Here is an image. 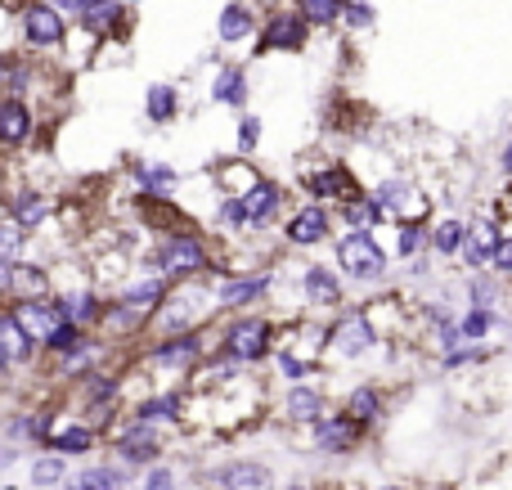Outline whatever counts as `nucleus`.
Instances as JSON below:
<instances>
[{
  "mask_svg": "<svg viewBox=\"0 0 512 490\" xmlns=\"http://www.w3.org/2000/svg\"><path fill=\"white\" fill-rule=\"evenodd\" d=\"M63 490H122V477L117 473H81V482H72Z\"/></svg>",
  "mask_w": 512,
  "mask_h": 490,
  "instance_id": "nucleus-39",
  "label": "nucleus"
},
{
  "mask_svg": "<svg viewBox=\"0 0 512 490\" xmlns=\"http://www.w3.org/2000/svg\"><path fill=\"white\" fill-rule=\"evenodd\" d=\"M369 347H373L369 320H346L342 329H337V351H342V356H360V351H369Z\"/></svg>",
  "mask_w": 512,
  "mask_h": 490,
  "instance_id": "nucleus-28",
  "label": "nucleus"
},
{
  "mask_svg": "<svg viewBox=\"0 0 512 490\" xmlns=\"http://www.w3.org/2000/svg\"><path fill=\"white\" fill-rule=\"evenodd\" d=\"M342 216L351 230H369V234L387 221V212H382V203L373 194H360V198H351V203H342Z\"/></svg>",
  "mask_w": 512,
  "mask_h": 490,
  "instance_id": "nucleus-24",
  "label": "nucleus"
},
{
  "mask_svg": "<svg viewBox=\"0 0 512 490\" xmlns=\"http://www.w3.org/2000/svg\"><path fill=\"white\" fill-rule=\"evenodd\" d=\"M301 288H306V297L315 306H337L342 302V279H337L333 270H324V266H310L306 275H301Z\"/></svg>",
  "mask_w": 512,
  "mask_h": 490,
  "instance_id": "nucleus-20",
  "label": "nucleus"
},
{
  "mask_svg": "<svg viewBox=\"0 0 512 490\" xmlns=\"http://www.w3.org/2000/svg\"><path fill=\"white\" fill-rule=\"evenodd\" d=\"M292 9H301L315 27H333V23H342L346 0H292Z\"/></svg>",
  "mask_w": 512,
  "mask_h": 490,
  "instance_id": "nucleus-29",
  "label": "nucleus"
},
{
  "mask_svg": "<svg viewBox=\"0 0 512 490\" xmlns=\"http://www.w3.org/2000/svg\"><path fill=\"white\" fill-rule=\"evenodd\" d=\"M256 144H261V117L256 113H243L239 117V153H256Z\"/></svg>",
  "mask_w": 512,
  "mask_h": 490,
  "instance_id": "nucleus-37",
  "label": "nucleus"
},
{
  "mask_svg": "<svg viewBox=\"0 0 512 490\" xmlns=\"http://www.w3.org/2000/svg\"><path fill=\"white\" fill-rule=\"evenodd\" d=\"M248 72L239 68V63H225V68L212 72V81H207V99L221 108H243L248 104Z\"/></svg>",
  "mask_w": 512,
  "mask_h": 490,
  "instance_id": "nucleus-10",
  "label": "nucleus"
},
{
  "mask_svg": "<svg viewBox=\"0 0 512 490\" xmlns=\"http://www.w3.org/2000/svg\"><path fill=\"white\" fill-rule=\"evenodd\" d=\"M270 468L265 464H230L216 473V490H270Z\"/></svg>",
  "mask_w": 512,
  "mask_h": 490,
  "instance_id": "nucleus-18",
  "label": "nucleus"
},
{
  "mask_svg": "<svg viewBox=\"0 0 512 490\" xmlns=\"http://www.w3.org/2000/svg\"><path fill=\"white\" fill-rule=\"evenodd\" d=\"M18 36H23L27 54H54L68 41V14L54 0H32L18 14Z\"/></svg>",
  "mask_w": 512,
  "mask_h": 490,
  "instance_id": "nucleus-1",
  "label": "nucleus"
},
{
  "mask_svg": "<svg viewBox=\"0 0 512 490\" xmlns=\"http://www.w3.org/2000/svg\"><path fill=\"white\" fill-rule=\"evenodd\" d=\"M144 490H176V477L162 473V468H158V473H149V482H144Z\"/></svg>",
  "mask_w": 512,
  "mask_h": 490,
  "instance_id": "nucleus-46",
  "label": "nucleus"
},
{
  "mask_svg": "<svg viewBox=\"0 0 512 490\" xmlns=\"http://www.w3.org/2000/svg\"><path fill=\"white\" fill-rule=\"evenodd\" d=\"M45 342H50L54 351H72V347H77V342H81V324L63 320L59 329H54V333H50V338H45Z\"/></svg>",
  "mask_w": 512,
  "mask_h": 490,
  "instance_id": "nucleus-40",
  "label": "nucleus"
},
{
  "mask_svg": "<svg viewBox=\"0 0 512 490\" xmlns=\"http://www.w3.org/2000/svg\"><path fill=\"white\" fill-rule=\"evenodd\" d=\"M373 198L382 203V212H387V216H396V225L400 221H418V212L427 207V194H418L405 176L378 180V185H373Z\"/></svg>",
  "mask_w": 512,
  "mask_h": 490,
  "instance_id": "nucleus-6",
  "label": "nucleus"
},
{
  "mask_svg": "<svg viewBox=\"0 0 512 490\" xmlns=\"http://www.w3.org/2000/svg\"><path fill=\"white\" fill-rule=\"evenodd\" d=\"M0 338H5V360H9V365H14V360H23V351H27V342H23L27 329L14 320V311L0 320Z\"/></svg>",
  "mask_w": 512,
  "mask_h": 490,
  "instance_id": "nucleus-33",
  "label": "nucleus"
},
{
  "mask_svg": "<svg viewBox=\"0 0 512 490\" xmlns=\"http://www.w3.org/2000/svg\"><path fill=\"white\" fill-rule=\"evenodd\" d=\"M144 117H149L153 126H171L180 117V90L171 86V81H153V86L144 90Z\"/></svg>",
  "mask_w": 512,
  "mask_h": 490,
  "instance_id": "nucleus-16",
  "label": "nucleus"
},
{
  "mask_svg": "<svg viewBox=\"0 0 512 490\" xmlns=\"http://www.w3.org/2000/svg\"><path fill=\"white\" fill-rule=\"evenodd\" d=\"M459 329H463V338H481V333L490 329V315H486V311H481V306H477V311H472L468 320L459 324Z\"/></svg>",
  "mask_w": 512,
  "mask_h": 490,
  "instance_id": "nucleus-43",
  "label": "nucleus"
},
{
  "mask_svg": "<svg viewBox=\"0 0 512 490\" xmlns=\"http://www.w3.org/2000/svg\"><path fill=\"white\" fill-rule=\"evenodd\" d=\"M279 369H283V378H306V374H310V365H301V360L288 356V351L279 356Z\"/></svg>",
  "mask_w": 512,
  "mask_h": 490,
  "instance_id": "nucleus-45",
  "label": "nucleus"
},
{
  "mask_svg": "<svg viewBox=\"0 0 512 490\" xmlns=\"http://www.w3.org/2000/svg\"><path fill=\"white\" fill-rule=\"evenodd\" d=\"M499 243H504V225L495 221V216H477V221H468V243H463V261H468V270H481L495 261Z\"/></svg>",
  "mask_w": 512,
  "mask_h": 490,
  "instance_id": "nucleus-8",
  "label": "nucleus"
},
{
  "mask_svg": "<svg viewBox=\"0 0 512 490\" xmlns=\"http://www.w3.org/2000/svg\"><path fill=\"white\" fill-rule=\"evenodd\" d=\"M5 288L14 297H23V302H32V297L50 293V279H45V270H36L32 261H18V266L5 270Z\"/></svg>",
  "mask_w": 512,
  "mask_h": 490,
  "instance_id": "nucleus-19",
  "label": "nucleus"
},
{
  "mask_svg": "<svg viewBox=\"0 0 512 490\" xmlns=\"http://www.w3.org/2000/svg\"><path fill=\"white\" fill-rule=\"evenodd\" d=\"M288 414H292V419H315V414H319V396L306 392V387H297V392L288 396Z\"/></svg>",
  "mask_w": 512,
  "mask_h": 490,
  "instance_id": "nucleus-38",
  "label": "nucleus"
},
{
  "mask_svg": "<svg viewBox=\"0 0 512 490\" xmlns=\"http://www.w3.org/2000/svg\"><path fill=\"white\" fill-rule=\"evenodd\" d=\"M59 315L63 320H72V324H81V320H90V315H99V302L90 293H68V297H59Z\"/></svg>",
  "mask_w": 512,
  "mask_h": 490,
  "instance_id": "nucleus-31",
  "label": "nucleus"
},
{
  "mask_svg": "<svg viewBox=\"0 0 512 490\" xmlns=\"http://www.w3.org/2000/svg\"><path fill=\"white\" fill-rule=\"evenodd\" d=\"M153 419H180V396H158V401L140 405V423H153Z\"/></svg>",
  "mask_w": 512,
  "mask_h": 490,
  "instance_id": "nucleus-36",
  "label": "nucleus"
},
{
  "mask_svg": "<svg viewBox=\"0 0 512 490\" xmlns=\"http://www.w3.org/2000/svg\"><path fill=\"white\" fill-rule=\"evenodd\" d=\"M463 243H468V221L445 216V221L432 225V252H441V257H463Z\"/></svg>",
  "mask_w": 512,
  "mask_h": 490,
  "instance_id": "nucleus-23",
  "label": "nucleus"
},
{
  "mask_svg": "<svg viewBox=\"0 0 512 490\" xmlns=\"http://www.w3.org/2000/svg\"><path fill=\"white\" fill-rule=\"evenodd\" d=\"M270 293V275H248V279H230V284H221V302L225 306H252L256 297Z\"/></svg>",
  "mask_w": 512,
  "mask_h": 490,
  "instance_id": "nucleus-25",
  "label": "nucleus"
},
{
  "mask_svg": "<svg viewBox=\"0 0 512 490\" xmlns=\"http://www.w3.org/2000/svg\"><path fill=\"white\" fill-rule=\"evenodd\" d=\"M54 5H59V9H63V14L81 18V14H86V9H90V5H95V0H54Z\"/></svg>",
  "mask_w": 512,
  "mask_h": 490,
  "instance_id": "nucleus-47",
  "label": "nucleus"
},
{
  "mask_svg": "<svg viewBox=\"0 0 512 490\" xmlns=\"http://www.w3.org/2000/svg\"><path fill=\"white\" fill-rule=\"evenodd\" d=\"M265 347H270V324L261 320H239L230 329V338H225V351L234 360H261Z\"/></svg>",
  "mask_w": 512,
  "mask_h": 490,
  "instance_id": "nucleus-12",
  "label": "nucleus"
},
{
  "mask_svg": "<svg viewBox=\"0 0 512 490\" xmlns=\"http://www.w3.org/2000/svg\"><path fill=\"white\" fill-rule=\"evenodd\" d=\"M32 126H36L32 104L23 95H5V104H0V140H5V149H18L32 135Z\"/></svg>",
  "mask_w": 512,
  "mask_h": 490,
  "instance_id": "nucleus-11",
  "label": "nucleus"
},
{
  "mask_svg": "<svg viewBox=\"0 0 512 490\" xmlns=\"http://www.w3.org/2000/svg\"><path fill=\"white\" fill-rule=\"evenodd\" d=\"M239 198H243V207H248V225H252V230L270 225L274 216H279V207H283V189L274 185V180H256L248 194H239Z\"/></svg>",
  "mask_w": 512,
  "mask_h": 490,
  "instance_id": "nucleus-13",
  "label": "nucleus"
},
{
  "mask_svg": "<svg viewBox=\"0 0 512 490\" xmlns=\"http://www.w3.org/2000/svg\"><path fill=\"white\" fill-rule=\"evenodd\" d=\"M153 266H158L162 275H194V270L207 266V248H203V239H198V234H189V230L167 234V243L158 248Z\"/></svg>",
  "mask_w": 512,
  "mask_h": 490,
  "instance_id": "nucleus-4",
  "label": "nucleus"
},
{
  "mask_svg": "<svg viewBox=\"0 0 512 490\" xmlns=\"http://www.w3.org/2000/svg\"><path fill=\"white\" fill-rule=\"evenodd\" d=\"M315 437H319V450H351L355 441H360V419H355V414H346V419H324Z\"/></svg>",
  "mask_w": 512,
  "mask_h": 490,
  "instance_id": "nucleus-21",
  "label": "nucleus"
},
{
  "mask_svg": "<svg viewBox=\"0 0 512 490\" xmlns=\"http://www.w3.org/2000/svg\"><path fill=\"white\" fill-rule=\"evenodd\" d=\"M216 180H221L225 194H248V189H252L261 176L252 171V158H248V153H234L230 162H221V167H216Z\"/></svg>",
  "mask_w": 512,
  "mask_h": 490,
  "instance_id": "nucleus-22",
  "label": "nucleus"
},
{
  "mask_svg": "<svg viewBox=\"0 0 512 490\" xmlns=\"http://www.w3.org/2000/svg\"><path fill=\"white\" fill-rule=\"evenodd\" d=\"M59 477H63L59 459H41V464H32V482L36 486H59Z\"/></svg>",
  "mask_w": 512,
  "mask_h": 490,
  "instance_id": "nucleus-41",
  "label": "nucleus"
},
{
  "mask_svg": "<svg viewBox=\"0 0 512 490\" xmlns=\"http://www.w3.org/2000/svg\"><path fill=\"white\" fill-rule=\"evenodd\" d=\"M351 414L355 419H373V414H378V392H369V387H364V392H355L351 396Z\"/></svg>",
  "mask_w": 512,
  "mask_h": 490,
  "instance_id": "nucleus-42",
  "label": "nucleus"
},
{
  "mask_svg": "<svg viewBox=\"0 0 512 490\" xmlns=\"http://www.w3.org/2000/svg\"><path fill=\"white\" fill-rule=\"evenodd\" d=\"M162 293H167V284H162V279H144V284L126 288L122 306H126V311H135V315H144V311H153V306L162 302Z\"/></svg>",
  "mask_w": 512,
  "mask_h": 490,
  "instance_id": "nucleus-27",
  "label": "nucleus"
},
{
  "mask_svg": "<svg viewBox=\"0 0 512 490\" xmlns=\"http://www.w3.org/2000/svg\"><path fill=\"white\" fill-rule=\"evenodd\" d=\"M256 32H261V23H256V5H248V0H230L216 18V41L221 45L256 41Z\"/></svg>",
  "mask_w": 512,
  "mask_h": 490,
  "instance_id": "nucleus-9",
  "label": "nucleus"
},
{
  "mask_svg": "<svg viewBox=\"0 0 512 490\" xmlns=\"http://www.w3.org/2000/svg\"><path fill=\"white\" fill-rule=\"evenodd\" d=\"M499 167H504V176L512 180V140L504 144V153H499Z\"/></svg>",
  "mask_w": 512,
  "mask_h": 490,
  "instance_id": "nucleus-48",
  "label": "nucleus"
},
{
  "mask_svg": "<svg viewBox=\"0 0 512 490\" xmlns=\"http://www.w3.org/2000/svg\"><path fill=\"white\" fill-rule=\"evenodd\" d=\"M328 234H333V216H328V203H315V198H310L306 207H297V212L288 216V225H283V239H288L292 248H315Z\"/></svg>",
  "mask_w": 512,
  "mask_h": 490,
  "instance_id": "nucleus-5",
  "label": "nucleus"
},
{
  "mask_svg": "<svg viewBox=\"0 0 512 490\" xmlns=\"http://www.w3.org/2000/svg\"><path fill=\"white\" fill-rule=\"evenodd\" d=\"M50 446L59 450V455H86V450H90V432L86 428H54L50 432Z\"/></svg>",
  "mask_w": 512,
  "mask_h": 490,
  "instance_id": "nucleus-32",
  "label": "nucleus"
},
{
  "mask_svg": "<svg viewBox=\"0 0 512 490\" xmlns=\"http://www.w3.org/2000/svg\"><path fill=\"white\" fill-rule=\"evenodd\" d=\"M342 23L351 27V32H373V23H378V14H373V0H346Z\"/></svg>",
  "mask_w": 512,
  "mask_h": 490,
  "instance_id": "nucleus-34",
  "label": "nucleus"
},
{
  "mask_svg": "<svg viewBox=\"0 0 512 490\" xmlns=\"http://www.w3.org/2000/svg\"><path fill=\"white\" fill-rule=\"evenodd\" d=\"M131 171L144 194H167V189L176 185V167H162V162H135Z\"/></svg>",
  "mask_w": 512,
  "mask_h": 490,
  "instance_id": "nucleus-26",
  "label": "nucleus"
},
{
  "mask_svg": "<svg viewBox=\"0 0 512 490\" xmlns=\"http://www.w3.org/2000/svg\"><path fill=\"white\" fill-rule=\"evenodd\" d=\"M310 32H315V23H310L301 9H270V18L261 23V32H256V50L261 54H301L310 45Z\"/></svg>",
  "mask_w": 512,
  "mask_h": 490,
  "instance_id": "nucleus-2",
  "label": "nucleus"
},
{
  "mask_svg": "<svg viewBox=\"0 0 512 490\" xmlns=\"http://www.w3.org/2000/svg\"><path fill=\"white\" fill-rule=\"evenodd\" d=\"M117 450H122L126 459H135V464H144V459L158 455V437H153L149 428H131L122 441H117Z\"/></svg>",
  "mask_w": 512,
  "mask_h": 490,
  "instance_id": "nucleus-30",
  "label": "nucleus"
},
{
  "mask_svg": "<svg viewBox=\"0 0 512 490\" xmlns=\"http://www.w3.org/2000/svg\"><path fill=\"white\" fill-rule=\"evenodd\" d=\"M131 5H144V0H131Z\"/></svg>",
  "mask_w": 512,
  "mask_h": 490,
  "instance_id": "nucleus-49",
  "label": "nucleus"
},
{
  "mask_svg": "<svg viewBox=\"0 0 512 490\" xmlns=\"http://www.w3.org/2000/svg\"><path fill=\"white\" fill-rule=\"evenodd\" d=\"M306 194L315 203H351V198H360V185H355V176L342 162H328L315 176H306Z\"/></svg>",
  "mask_w": 512,
  "mask_h": 490,
  "instance_id": "nucleus-7",
  "label": "nucleus"
},
{
  "mask_svg": "<svg viewBox=\"0 0 512 490\" xmlns=\"http://www.w3.org/2000/svg\"><path fill=\"white\" fill-rule=\"evenodd\" d=\"M9 216H14L27 234H36L45 225V216H50V198H45L41 189H14V198H9Z\"/></svg>",
  "mask_w": 512,
  "mask_h": 490,
  "instance_id": "nucleus-15",
  "label": "nucleus"
},
{
  "mask_svg": "<svg viewBox=\"0 0 512 490\" xmlns=\"http://www.w3.org/2000/svg\"><path fill=\"white\" fill-rule=\"evenodd\" d=\"M337 270L360 279V284H369V279L387 275V252H382V243L373 239L369 230H351L337 239Z\"/></svg>",
  "mask_w": 512,
  "mask_h": 490,
  "instance_id": "nucleus-3",
  "label": "nucleus"
},
{
  "mask_svg": "<svg viewBox=\"0 0 512 490\" xmlns=\"http://www.w3.org/2000/svg\"><path fill=\"white\" fill-rule=\"evenodd\" d=\"M490 266H495L499 275H512V234H504V243H499V252H495Z\"/></svg>",
  "mask_w": 512,
  "mask_h": 490,
  "instance_id": "nucleus-44",
  "label": "nucleus"
},
{
  "mask_svg": "<svg viewBox=\"0 0 512 490\" xmlns=\"http://www.w3.org/2000/svg\"><path fill=\"white\" fill-rule=\"evenodd\" d=\"M126 5H131V0H95V5H90L86 14L77 18V23L86 27V32L95 36V41H108V36H113L117 27L126 23V14H131Z\"/></svg>",
  "mask_w": 512,
  "mask_h": 490,
  "instance_id": "nucleus-14",
  "label": "nucleus"
},
{
  "mask_svg": "<svg viewBox=\"0 0 512 490\" xmlns=\"http://www.w3.org/2000/svg\"><path fill=\"white\" fill-rule=\"evenodd\" d=\"M387 490H391V486H387Z\"/></svg>",
  "mask_w": 512,
  "mask_h": 490,
  "instance_id": "nucleus-50",
  "label": "nucleus"
},
{
  "mask_svg": "<svg viewBox=\"0 0 512 490\" xmlns=\"http://www.w3.org/2000/svg\"><path fill=\"white\" fill-rule=\"evenodd\" d=\"M23 234H27V230L14 221V216H9L5 230H0V261H5V270L18 266V252H23Z\"/></svg>",
  "mask_w": 512,
  "mask_h": 490,
  "instance_id": "nucleus-35",
  "label": "nucleus"
},
{
  "mask_svg": "<svg viewBox=\"0 0 512 490\" xmlns=\"http://www.w3.org/2000/svg\"><path fill=\"white\" fill-rule=\"evenodd\" d=\"M14 320L27 329V338H50V333L63 324V315H59V306H45V302H36L32 297V302L14 306Z\"/></svg>",
  "mask_w": 512,
  "mask_h": 490,
  "instance_id": "nucleus-17",
  "label": "nucleus"
}]
</instances>
